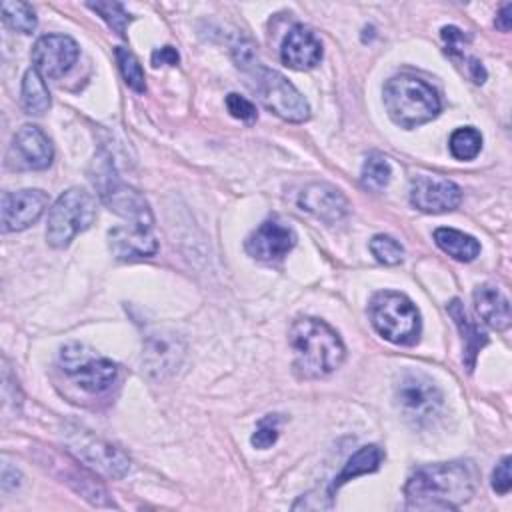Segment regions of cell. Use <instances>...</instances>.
<instances>
[{
	"instance_id": "obj_1",
	"label": "cell",
	"mask_w": 512,
	"mask_h": 512,
	"mask_svg": "<svg viewBox=\"0 0 512 512\" xmlns=\"http://www.w3.org/2000/svg\"><path fill=\"white\" fill-rule=\"evenodd\" d=\"M476 482V466L468 460L428 464L408 478L406 504L414 510H456L472 498Z\"/></svg>"
},
{
	"instance_id": "obj_2",
	"label": "cell",
	"mask_w": 512,
	"mask_h": 512,
	"mask_svg": "<svg viewBox=\"0 0 512 512\" xmlns=\"http://www.w3.org/2000/svg\"><path fill=\"white\" fill-rule=\"evenodd\" d=\"M294 368L306 378L334 372L344 360V344L336 330L318 318H300L290 328Z\"/></svg>"
},
{
	"instance_id": "obj_3",
	"label": "cell",
	"mask_w": 512,
	"mask_h": 512,
	"mask_svg": "<svg viewBox=\"0 0 512 512\" xmlns=\"http://www.w3.org/2000/svg\"><path fill=\"white\" fill-rule=\"evenodd\" d=\"M384 106L394 124L400 128H416L438 116L440 98L424 80L400 74L384 84Z\"/></svg>"
},
{
	"instance_id": "obj_4",
	"label": "cell",
	"mask_w": 512,
	"mask_h": 512,
	"mask_svg": "<svg viewBox=\"0 0 512 512\" xmlns=\"http://www.w3.org/2000/svg\"><path fill=\"white\" fill-rule=\"evenodd\" d=\"M92 182L96 186V194L110 212L124 218L130 226L152 230L154 216L148 200L136 188L120 180L114 162L106 152H100L94 158Z\"/></svg>"
},
{
	"instance_id": "obj_5",
	"label": "cell",
	"mask_w": 512,
	"mask_h": 512,
	"mask_svg": "<svg viewBox=\"0 0 512 512\" xmlns=\"http://www.w3.org/2000/svg\"><path fill=\"white\" fill-rule=\"evenodd\" d=\"M374 330L392 344L412 346L420 338L422 320L418 308L400 292H376L368 306Z\"/></svg>"
},
{
	"instance_id": "obj_6",
	"label": "cell",
	"mask_w": 512,
	"mask_h": 512,
	"mask_svg": "<svg viewBox=\"0 0 512 512\" xmlns=\"http://www.w3.org/2000/svg\"><path fill=\"white\" fill-rule=\"evenodd\" d=\"M244 70L250 74V86L256 92L258 100L270 112L288 122L308 120L310 106L286 76L258 62H252Z\"/></svg>"
},
{
	"instance_id": "obj_7",
	"label": "cell",
	"mask_w": 512,
	"mask_h": 512,
	"mask_svg": "<svg viewBox=\"0 0 512 512\" xmlns=\"http://www.w3.org/2000/svg\"><path fill=\"white\" fill-rule=\"evenodd\" d=\"M96 220V200L84 188H70L54 202L48 214L46 240L54 248H66L72 238Z\"/></svg>"
},
{
	"instance_id": "obj_8",
	"label": "cell",
	"mask_w": 512,
	"mask_h": 512,
	"mask_svg": "<svg viewBox=\"0 0 512 512\" xmlns=\"http://www.w3.org/2000/svg\"><path fill=\"white\" fill-rule=\"evenodd\" d=\"M60 362L66 374H70L86 392H104L118 376V366L112 360L96 356L92 350L80 344H68L62 348Z\"/></svg>"
},
{
	"instance_id": "obj_9",
	"label": "cell",
	"mask_w": 512,
	"mask_h": 512,
	"mask_svg": "<svg viewBox=\"0 0 512 512\" xmlns=\"http://www.w3.org/2000/svg\"><path fill=\"white\" fill-rule=\"evenodd\" d=\"M66 446L80 462H84V466L108 478H122L130 468V460L122 450L86 430L76 428L68 432Z\"/></svg>"
},
{
	"instance_id": "obj_10",
	"label": "cell",
	"mask_w": 512,
	"mask_h": 512,
	"mask_svg": "<svg viewBox=\"0 0 512 512\" xmlns=\"http://www.w3.org/2000/svg\"><path fill=\"white\" fill-rule=\"evenodd\" d=\"M396 402L412 420H424L438 412L442 392L438 386L418 370H406L396 382Z\"/></svg>"
},
{
	"instance_id": "obj_11",
	"label": "cell",
	"mask_w": 512,
	"mask_h": 512,
	"mask_svg": "<svg viewBox=\"0 0 512 512\" xmlns=\"http://www.w3.org/2000/svg\"><path fill=\"white\" fill-rule=\"evenodd\" d=\"M54 158L48 136L34 124H24L12 138L6 162L12 170H44Z\"/></svg>"
},
{
	"instance_id": "obj_12",
	"label": "cell",
	"mask_w": 512,
	"mask_h": 512,
	"mask_svg": "<svg viewBox=\"0 0 512 512\" xmlns=\"http://www.w3.org/2000/svg\"><path fill=\"white\" fill-rule=\"evenodd\" d=\"M460 200V188L448 178L420 174L410 180V204L422 212H450L460 204Z\"/></svg>"
},
{
	"instance_id": "obj_13",
	"label": "cell",
	"mask_w": 512,
	"mask_h": 512,
	"mask_svg": "<svg viewBox=\"0 0 512 512\" xmlns=\"http://www.w3.org/2000/svg\"><path fill=\"white\" fill-rule=\"evenodd\" d=\"M78 58V44L66 34L40 36L32 48L34 68L44 78L64 76Z\"/></svg>"
},
{
	"instance_id": "obj_14",
	"label": "cell",
	"mask_w": 512,
	"mask_h": 512,
	"mask_svg": "<svg viewBox=\"0 0 512 512\" xmlns=\"http://www.w3.org/2000/svg\"><path fill=\"white\" fill-rule=\"evenodd\" d=\"M48 194L36 188L2 194V230L20 232L32 226L46 210Z\"/></svg>"
},
{
	"instance_id": "obj_15",
	"label": "cell",
	"mask_w": 512,
	"mask_h": 512,
	"mask_svg": "<svg viewBox=\"0 0 512 512\" xmlns=\"http://www.w3.org/2000/svg\"><path fill=\"white\" fill-rule=\"evenodd\" d=\"M296 244V234L290 226L266 220L262 222L248 238H246V252L260 260V262H274L284 258Z\"/></svg>"
},
{
	"instance_id": "obj_16",
	"label": "cell",
	"mask_w": 512,
	"mask_h": 512,
	"mask_svg": "<svg viewBox=\"0 0 512 512\" xmlns=\"http://www.w3.org/2000/svg\"><path fill=\"white\" fill-rule=\"evenodd\" d=\"M298 204L302 210L310 212L312 216H316L326 224H336L348 212V200L344 198V194L338 188L324 182L306 186L300 192Z\"/></svg>"
},
{
	"instance_id": "obj_17",
	"label": "cell",
	"mask_w": 512,
	"mask_h": 512,
	"mask_svg": "<svg viewBox=\"0 0 512 512\" xmlns=\"http://www.w3.org/2000/svg\"><path fill=\"white\" fill-rule=\"evenodd\" d=\"M280 58L288 68L308 70L322 60V44L310 28L296 24L284 36Z\"/></svg>"
},
{
	"instance_id": "obj_18",
	"label": "cell",
	"mask_w": 512,
	"mask_h": 512,
	"mask_svg": "<svg viewBox=\"0 0 512 512\" xmlns=\"http://www.w3.org/2000/svg\"><path fill=\"white\" fill-rule=\"evenodd\" d=\"M110 250L120 260H132V258H148L156 254L158 242L152 236V230L136 228V226H114L108 232Z\"/></svg>"
},
{
	"instance_id": "obj_19",
	"label": "cell",
	"mask_w": 512,
	"mask_h": 512,
	"mask_svg": "<svg viewBox=\"0 0 512 512\" xmlns=\"http://www.w3.org/2000/svg\"><path fill=\"white\" fill-rule=\"evenodd\" d=\"M474 310L478 318L494 330H506L510 326V302L494 286H480L474 290Z\"/></svg>"
},
{
	"instance_id": "obj_20",
	"label": "cell",
	"mask_w": 512,
	"mask_h": 512,
	"mask_svg": "<svg viewBox=\"0 0 512 512\" xmlns=\"http://www.w3.org/2000/svg\"><path fill=\"white\" fill-rule=\"evenodd\" d=\"M448 314L452 316V320L456 322V326L464 338V364L468 370H472L478 352L488 344V336H486V332L480 330L478 324H474L468 318L460 300H452L448 304Z\"/></svg>"
},
{
	"instance_id": "obj_21",
	"label": "cell",
	"mask_w": 512,
	"mask_h": 512,
	"mask_svg": "<svg viewBox=\"0 0 512 512\" xmlns=\"http://www.w3.org/2000/svg\"><path fill=\"white\" fill-rule=\"evenodd\" d=\"M382 458H384V452H382L376 444H368V446L358 448V450L348 458V462L344 464L342 472L334 478V482H332V486H330V492L338 490L342 484L350 482V480L356 478V476L376 472V470L380 468Z\"/></svg>"
},
{
	"instance_id": "obj_22",
	"label": "cell",
	"mask_w": 512,
	"mask_h": 512,
	"mask_svg": "<svg viewBox=\"0 0 512 512\" xmlns=\"http://www.w3.org/2000/svg\"><path fill=\"white\" fill-rule=\"evenodd\" d=\"M434 242L438 248H442L448 256L460 262H470L480 254V242L454 228H436L434 230Z\"/></svg>"
},
{
	"instance_id": "obj_23",
	"label": "cell",
	"mask_w": 512,
	"mask_h": 512,
	"mask_svg": "<svg viewBox=\"0 0 512 512\" xmlns=\"http://www.w3.org/2000/svg\"><path fill=\"white\" fill-rule=\"evenodd\" d=\"M22 106H24L26 114H34V116H40L50 108V92L44 84V76L36 68L26 70V74H24Z\"/></svg>"
},
{
	"instance_id": "obj_24",
	"label": "cell",
	"mask_w": 512,
	"mask_h": 512,
	"mask_svg": "<svg viewBox=\"0 0 512 512\" xmlns=\"http://www.w3.org/2000/svg\"><path fill=\"white\" fill-rule=\"evenodd\" d=\"M2 20L10 30L30 34L36 28V14L30 4L26 2H12L4 0L2 2Z\"/></svg>"
},
{
	"instance_id": "obj_25",
	"label": "cell",
	"mask_w": 512,
	"mask_h": 512,
	"mask_svg": "<svg viewBox=\"0 0 512 512\" xmlns=\"http://www.w3.org/2000/svg\"><path fill=\"white\" fill-rule=\"evenodd\" d=\"M448 146L456 160H472L482 148V134L472 126L456 128L448 140Z\"/></svg>"
},
{
	"instance_id": "obj_26",
	"label": "cell",
	"mask_w": 512,
	"mask_h": 512,
	"mask_svg": "<svg viewBox=\"0 0 512 512\" xmlns=\"http://www.w3.org/2000/svg\"><path fill=\"white\" fill-rule=\"evenodd\" d=\"M390 176H392V168H390V162L386 160V156L374 152L370 154L364 164H362V184L370 190H382L386 188V184L390 182Z\"/></svg>"
},
{
	"instance_id": "obj_27",
	"label": "cell",
	"mask_w": 512,
	"mask_h": 512,
	"mask_svg": "<svg viewBox=\"0 0 512 512\" xmlns=\"http://www.w3.org/2000/svg\"><path fill=\"white\" fill-rule=\"evenodd\" d=\"M116 54V62L120 68V74L124 78V82L134 90V92H144L146 90V78H144V70L138 62V58L124 46H118L114 50Z\"/></svg>"
},
{
	"instance_id": "obj_28",
	"label": "cell",
	"mask_w": 512,
	"mask_h": 512,
	"mask_svg": "<svg viewBox=\"0 0 512 512\" xmlns=\"http://www.w3.org/2000/svg\"><path fill=\"white\" fill-rule=\"evenodd\" d=\"M370 252L378 262H382L386 266H394V264L402 262V258H404V248L400 246L398 240H394L388 234H376L370 240Z\"/></svg>"
},
{
	"instance_id": "obj_29",
	"label": "cell",
	"mask_w": 512,
	"mask_h": 512,
	"mask_svg": "<svg viewBox=\"0 0 512 512\" xmlns=\"http://www.w3.org/2000/svg\"><path fill=\"white\" fill-rule=\"evenodd\" d=\"M88 8L98 12L114 32H118L120 36L126 34V26L132 20V16L120 2H90Z\"/></svg>"
},
{
	"instance_id": "obj_30",
	"label": "cell",
	"mask_w": 512,
	"mask_h": 512,
	"mask_svg": "<svg viewBox=\"0 0 512 512\" xmlns=\"http://www.w3.org/2000/svg\"><path fill=\"white\" fill-rule=\"evenodd\" d=\"M278 422H280V416H278V414H268V416H264V418L258 422V426H256L252 438H250L252 446H254V448H260V450L270 448V446L278 440Z\"/></svg>"
},
{
	"instance_id": "obj_31",
	"label": "cell",
	"mask_w": 512,
	"mask_h": 512,
	"mask_svg": "<svg viewBox=\"0 0 512 512\" xmlns=\"http://www.w3.org/2000/svg\"><path fill=\"white\" fill-rule=\"evenodd\" d=\"M226 108H228V112H230L234 118H238V120H242V122H254V120H256V108H254V104H252L250 100H246L244 96L236 94V92H232V94L226 96Z\"/></svg>"
},
{
	"instance_id": "obj_32",
	"label": "cell",
	"mask_w": 512,
	"mask_h": 512,
	"mask_svg": "<svg viewBox=\"0 0 512 512\" xmlns=\"http://www.w3.org/2000/svg\"><path fill=\"white\" fill-rule=\"evenodd\" d=\"M510 456H504L494 472H492V488L498 492V494H508L510 486H512V474H510Z\"/></svg>"
},
{
	"instance_id": "obj_33",
	"label": "cell",
	"mask_w": 512,
	"mask_h": 512,
	"mask_svg": "<svg viewBox=\"0 0 512 512\" xmlns=\"http://www.w3.org/2000/svg\"><path fill=\"white\" fill-rule=\"evenodd\" d=\"M442 40L446 44V52L450 56H456V54H464V46L468 42V36L456 26H444L442 28Z\"/></svg>"
},
{
	"instance_id": "obj_34",
	"label": "cell",
	"mask_w": 512,
	"mask_h": 512,
	"mask_svg": "<svg viewBox=\"0 0 512 512\" xmlns=\"http://www.w3.org/2000/svg\"><path fill=\"white\" fill-rule=\"evenodd\" d=\"M178 60H180V56H178L176 48H172V46H162L152 52V66H156V68L158 66H176Z\"/></svg>"
},
{
	"instance_id": "obj_35",
	"label": "cell",
	"mask_w": 512,
	"mask_h": 512,
	"mask_svg": "<svg viewBox=\"0 0 512 512\" xmlns=\"http://www.w3.org/2000/svg\"><path fill=\"white\" fill-rule=\"evenodd\" d=\"M510 12H512V4L508 2V4H504V6L500 8V12H498V16H496V28H500L502 32H508V30H510V22H512Z\"/></svg>"
},
{
	"instance_id": "obj_36",
	"label": "cell",
	"mask_w": 512,
	"mask_h": 512,
	"mask_svg": "<svg viewBox=\"0 0 512 512\" xmlns=\"http://www.w3.org/2000/svg\"><path fill=\"white\" fill-rule=\"evenodd\" d=\"M468 74L476 84H482L486 80V70L476 58H468Z\"/></svg>"
}]
</instances>
